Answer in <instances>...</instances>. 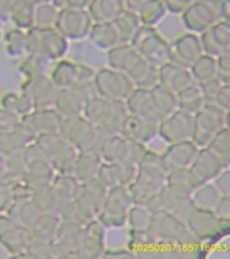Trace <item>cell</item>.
<instances>
[{
    "label": "cell",
    "instance_id": "cell-4",
    "mask_svg": "<svg viewBox=\"0 0 230 259\" xmlns=\"http://www.w3.org/2000/svg\"><path fill=\"white\" fill-rule=\"evenodd\" d=\"M125 9L124 0H91L87 11L95 23H112Z\"/></svg>",
    "mask_w": 230,
    "mask_h": 259
},
{
    "label": "cell",
    "instance_id": "cell-13",
    "mask_svg": "<svg viewBox=\"0 0 230 259\" xmlns=\"http://www.w3.org/2000/svg\"><path fill=\"white\" fill-rule=\"evenodd\" d=\"M91 0H68V8L76 10H87Z\"/></svg>",
    "mask_w": 230,
    "mask_h": 259
},
{
    "label": "cell",
    "instance_id": "cell-10",
    "mask_svg": "<svg viewBox=\"0 0 230 259\" xmlns=\"http://www.w3.org/2000/svg\"><path fill=\"white\" fill-rule=\"evenodd\" d=\"M131 52V50L128 45H117L113 47V50L110 53V58L113 64L122 65L124 63L126 57Z\"/></svg>",
    "mask_w": 230,
    "mask_h": 259
},
{
    "label": "cell",
    "instance_id": "cell-5",
    "mask_svg": "<svg viewBox=\"0 0 230 259\" xmlns=\"http://www.w3.org/2000/svg\"><path fill=\"white\" fill-rule=\"evenodd\" d=\"M88 35L96 45L103 48H112L122 44L113 22L95 23L90 29Z\"/></svg>",
    "mask_w": 230,
    "mask_h": 259
},
{
    "label": "cell",
    "instance_id": "cell-11",
    "mask_svg": "<svg viewBox=\"0 0 230 259\" xmlns=\"http://www.w3.org/2000/svg\"><path fill=\"white\" fill-rule=\"evenodd\" d=\"M166 9L174 13H183L196 0H162Z\"/></svg>",
    "mask_w": 230,
    "mask_h": 259
},
{
    "label": "cell",
    "instance_id": "cell-7",
    "mask_svg": "<svg viewBox=\"0 0 230 259\" xmlns=\"http://www.w3.org/2000/svg\"><path fill=\"white\" fill-rule=\"evenodd\" d=\"M176 52L182 59L197 61L201 58L202 44L194 33H186L175 41Z\"/></svg>",
    "mask_w": 230,
    "mask_h": 259
},
{
    "label": "cell",
    "instance_id": "cell-3",
    "mask_svg": "<svg viewBox=\"0 0 230 259\" xmlns=\"http://www.w3.org/2000/svg\"><path fill=\"white\" fill-rule=\"evenodd\" d=\"M202 48L217 54L228 53L230 47L229 21L221 20L201 35Z\"/></svg>",
    "mask_w": 230,
    "mask_h": 259
},
{
    "label": "cell",
    "instance_id": "cell-9",
    "mask_svg": "<svg viewBox=\"0 0 230 259\" xmlns=\"http://www.w3.org/2000/svg\"><path fill=\"white\" fill-rule=\"evenodd\" d=\"M214 69V63L210 58H200L196 61L195 72L202 78L211 77L213 75Z\"/></svg>",
    "mask_w": 230,
    "mask_h": 259
},
{
    "label": "cell",
    "instance_id": "cell-14",
    "mask_svg": "<svg viewBox=\"0 0 230 259\" xmlns=\"http://www.w3.org/2000/svg\"><path fill=\"white\" fill-rule=\"evenodd\" d=\"M222 14L224 20L229 21L230 0H222Z\"/></svg>",
    "mask_w": 230,
    "mask_h": 259
},
{
    "label": "cell",
    "instance_id": "cell-12",
    "mask_svg": "<svg viewBox=\"0 0 230 259\" xmlns=\"http://www.w3.org/2000/svg\"><path fill=\"white\" fill-rule=\"evenodd\" d=\"M124 1L127 6V10L137 16V14L149 0H124Z\"/></svg>",
    "mask_w": 230,
    "mask_h": 259
},
{
    "label": "cell",
    "instance_id": "cell-6",
    "mask_svg": "<svg viewBox=\"0 0 230 259\" xmlns=\"http://www.w3.org/2000/svg\"><path fill=\"white\" fill-rule=\"evenodd\" d=\"M121 36V42L131 41L139 28L142 26L137 15L125 9L113 21Z\"/></svg>",
    "mask_w": 230,
    "mask_h": 259
},
{
    "label": "cell",
    "instance_id": "cell-2",
    "mask_svg": "<svg viewBox=\"0 0 230 259\" xmlns=\"http://www.w3.org/2000/svg\"><path fill=\"white\" fill-rule=\"evenodd\" d=\"M92 21L87 10L66 8L60 12L56 29L66 38L81 39L88 35Z\"/></svg>",
    "mask_w": 230,
    "mask_h": 259
},
{
    "label": "cell",
    "instance_id": "cell-1",
    "mask_svg": "<svg viewBox=\"0 0 230 259\" xmlns=\"http://www.w3.org/2000/svg\"><path fill=\"white\" fill-rule=\"evenodd\" d=\"M222 0H196L182 13V22L192 32H203L223 19Z\"/></svg>",
    "mask_w": 230,
    "mask_h": 259
},
{
    "label": "cell",
    "instance_id": "cell-15",
    "mask_svg": "<svg viewBox=\"0 0 230 259\" xmlns=\"http://www.w3.org/2000/svg\"><path fill=\"white\" fill-rule=\"evenodd\" d=\"M53 2L55 7L59 8L60 10L68 8V0H53Z\"/></svg>",
    "mask_w": 230,
    "mask_h": 259
},
{
    "label": "cell",
    "instance_id": "cell-8",
    "mask_svg": "<svg viewBox=\"0 0 230 259\" xmlns=\"http://www.w3.org/2000/svg\"><path fill=\"white\" fill-rule=\"evenodd\" d=\"M166 11V6L162 0H149L137 14V17L144 25L152 27L161 20Z\"/></svg>",
    "mask_w": 230,
    "mask_h": 259
}]
</instances>
